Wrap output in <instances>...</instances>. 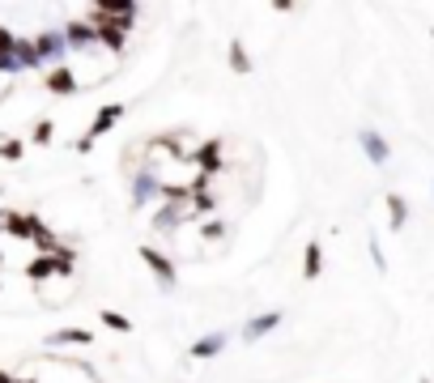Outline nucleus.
I'll use <instances>...</instances> for the list:
<instances>
[{"mask_svg": "<svg viewBox=\"0 0 434 383\" xmlns=\"http://www.w3.org/2000/svg\"><path fill=\"white\" fill-rule=\"evenodd\" d=\"M153 188H158V184H153V170H149V166H141V170H137V188H132V209H141V204L149 200V192H153Z\"/></svg>", "mask_w": 434, "mask_h": 383, "instance_id": "nucleus-18", "label": "nucleus"}, {"mask_svg": "<svg viewBox=\"0 0 434 383\" xmlns=\"http://www.w3.org/2000/svg\"><path fill=\"white\" fill-rule=\"evenodd\" d=\"M0 383H13V375H9V371H0Z\"/></svg>", "mask_w": 434, "mask_h": 383, "instance_id": "nucleus-27", "label": "nucleus"}, {"mask_svg": "<svg viewBox=\"0 0 434 383\" xmlns=\"http://www.w3.org/2000/svg\"><path fill=\"white\" fill-rule=\"evenodd\" d=\"M94 9L102 17H119V21H137V13H141L137 0H94Z\"/></svg>", "mask_w": 434, "mask_h": 383, "instance_id": "nucleus-11", "label": "nucleus"}, {"mask_svg": "<svg viewBox=\"0 0 434 383\" xmlns=\"http://www.w3.org/2000/svg\"><path fill=\"white\" fill-rule=\"evenodd\" d=\"M357 145H362V153L371 158V166H388L392 162V145H388L383 132H375V128H362V132H357Z\"/></svg>", "mask_w": 434, "mask_h": 383, "instance_id": "nucleus-7", "label": "nucleus"}, {"mask_svg": "<svg viewBox=\"0 0 434 383\" xmlns=\"http://www.w3.org/2000/svg\"><path fill=\"white\" fill-rule=\"evenodd\" d=\"M141 260L149 264V273L153 277H158V286H175V260H170V255L166 251H158V247H153V243H141Z\"/></svg>", "mask_w": 434, "mask_h": 383, "instance_id": "nucleus-4", "label": "nucleus"}, {"mask_svg": "<svg viewBox=\"0 0 434 383\" xmlns=\"http://www.w3.org/2000/svg\"><path fill=\"white\" fill-rule=\"evenodd\" d=\"M0 264H5V247H0Z\"/></svg>", "mask_w": 434, "mask_h": 383, "instance_id": "nucleus-28", "label": "nucleus"}, {"mask_svg": "<svg viewBox=\"0 0 434 383\" xmlns=\"http://www.w3.org/2000/svg\"><path fill=\"white\" fill-rule=\"evenodd\" d=\"M39 213H21V209H5L0 213V235H9V239H21V243H30V230H34Z\"/></svg>", "mask_w": 434, "mask_h": 383, "instance_id": "nucleus-6", "label": "nucleus"}, {"mask_svg": "<svg viewBox=\"0 0 434 383\" xmlns=\"http://www.w3.org/2000/svg\"><path fill=\"white\" fill-rule=\"evenodd\" d=\"M217 213V196L213 192H188V217H209Z\"/></svg>", "mask_w": 434, "mask_h": 383, "instance_id": "nucleus-14", "label": "nucleus"}, {"mask_svg": "<svg viewBox=\"0 0 434 383\" xmlns=\"http://www.w3.org/2000/svg\"><path fill=\"white\" fill-rule=\"evenodd\" d=\"M72 268H77V251L68 243H64L60 255H30V260L21 264V273H26L30 286H43L47 277H72Z\"/></svg>", "mask_w": 434, "mask_h": 383, "instance_id": "nucleus-1", "label": "nucleus"}, {"mask_svg": "<svg viewBox=\"0 0 434 383\" xmlns=\"http://www.w3.org/2000/svg\"><path fill=\"white\" fill-rule=\"evenodd\" d=\"M383 200H388V226H392V230H404V222H408V204H404V196H400V192H388Z\"/></svg>", "mask_w": 434, "mask_h": 383, "instance_id": "nucleus-15", "label": "nucleus"}, {"mask_svg": "<svg viewBox=\"0 0 434 383\" xmlns=\"http://www.w3.org/2000/svg\"><path fill=\"white\" fill-rule=\"evenodd\" d=\"M60 35H64V43H68V47H90V43H94V30H90L86 21H68Z\"/></svg>", "mask_w": 434, "mask_h": 383, "instance_id": "nucleus-17", "label": "nucleus"}, {"mask_svg": "<svg viewBox=\"0 0 434 383\" xmlns=\"http://www.w3.org/2000/svg\"><path fill=\"white\" fill-rule=\"evenodd\" d=\"M124 111H128V107H124V102H107V107H102V111H98V115L90 119V128H86V137H81V141H77V153H90V149H94V141H98V137H107V132H111V128H115V124L124 119Z\"/></svg>", "mask_w": 434, "mask_h": 383, "instance_id": "nucleus-3", "label": "nucleus"}, {"mask_svg": "<svg viewBox=\"0 0 434 383\" xmlns=\"http://www.w3.org/2000/svg\"><path fill=\"white\" fill-rule=\"evenodd\" d=\"M30 141H34V145H51V141H56V124H51V119H39L34 132H30Z\"/></svg>", "mask_w": 434, "mask_h": 383, "instance_id": "nucleus-23", "label": "nucleus"}, {"mask_svg": "<svg viewBox=\"0 0 434 383\" xmlns=\"http://www.w3.org/2000/svg\"><path fill=\"white\" fill-rule=\"evenodd\" d=\"M21 153H26V141H21V137L0 141V158H5V162H21Z\"/></svg>", "mask_w": 434, "mask_h": 383, "instance_id": "nucleus-22", "label": "nucleus"}, {"mask_svg": "<svg viewBox=\"0 0 434 383\" xmlns=\"http://www.w3.org/2000/svg\"><path fill=\"white\" fill-rule=\"evenodd\" d=\"M230 68H235V72H251V56H247L243 39H230Z\"/></svg>", "mask_w": 434, "mask_h": 383, "instance_id": "nucleus-20", "label": "nucleus"}, {"mask_svg": "<svg viewBox=\"0 0 434 383\" xmlns=\"http://www.w3.org/2000/svg\"><path fill=\"white\" fill-rule=\"evenodd\" d=\"M200 235H204V239H209V243L226 239V222H204V226H200Z\"/></svg>", "mask_w": 434, "mask_h": 383, "instance_id": "nucleus-24", "label": "nucleus"}, {"mask_svg": "<svg viewBox=\"0 0 434 383\" xmlns=\"http://www.w3.org/2000/svg\"><path fill=\"white\" fill-rule=\"evenodd\" d=\"M51 349H64V345H94V332L90 328H56L47 337Z\"/></svg>", "mask_w": 434, "mask_h": 383, "instance_id": "nucleus-12", "label": "nucleus"}, {"mask_svg": "<svg viewBox=\"0 0 434 383\" xmlns=\"http://www.w3.org/2000/svg\"><path fill=\"white\" fill-rule=\"evenodd\" d=\"M13 60H17V68H21V72H26V68H39L34 43H30V39H17V43H13Z\"/></svg>", "mask_w": 434, "mask_h": 383, "instance_id": "nucleus-19", "label": "nucleus"}, {"mask_svg": "<svg viewBox=\"0 0 434 383\" xmlns=\"http://www.w3.org/2000/svg\"><path fill=\"white\" fill-rule=\"evenodd\" d=\"M221 149H226V141H221V137H213V141H204V145L192 153V162L200 166V175H209V179H213V175H221V170H226Z\"/></svg>", "mask_w": 434, "mask_h": 383, "instance_id": "nucleus-8", "label": "nucleus"}, {"mask_svg": "<svg viewBox=\"0 0 434 383\" xmlns=\"http://www.w3.org/2000/svg\"><path fill=\"white\" fill-rule=\"evenodd\" d=\"M0 294H5V277H0Z\"/></svg>", "mask_w": 434, "mask_h": 383, "instance_id": "nucleus-29", "label": "nucleus"}, {"mask_svg": "<svg viewBox=\"0 0 434 383\" xmlns=\"http://www.w3.org/2000/svg\"><path fill=\"white\" fill-rule=\"evenodd\" d=\"M43 86H47V94L68 98V94H77V77H72V68H68V64H51V68H47V77H43Z\"/></svg>", "mask_w": 434, "mask_h": 383, "instance_id": "nucleus-9", "label": "nucleus"}, {"mask_svg": "<svg viewBox=\"0 0 434 383\" xmlns=\"http://www.w3.org/2000/svg\"><path fill=\"white\" fill-rule=\"evenodd\" d=\"M30 43H34L39 64H64L68 43H64V35H60V30H43V35H39V39H30Z\"/></svg>", "mask_w": 434, "mask_h": 383, "instance_id": "nucleus-5", "label": "nucleus"}, {"mask_svg": "<svg viewBox=\"0 0 434 383\" xmlns=\"http://www.w3.org/2000/svg\"><path fill=\"white\" fill-rule=\"evenodd\" d=\"M371 260H375V268H379V273H388V255H383L379 239H371Z\"/></svg>", "mask_w": 434, "mask_h": 383, "instance_id": "nucleus-26", "label": "nucleus"}, {"mask_svg": "<svg viewBox=\"0 0 434 383\" xmlns=\"http://www.w3.org/2000/svg\"><path fill=\"white\" fill-rule=\"evenodd\" d=\"M13 43H17V35L9 26H0V56H13Z\"/></svg>", "mask_w": 434, "mask_h": 383, "instance_id": "nucleus-25", "label": "nucleus"}, {"mask_svg": "<svg viewBox=\"0 0 434 383\" xmlns=\"http://www.w3.org/2000/svg\"><path fill=\"white\" fill-rule=\"evenodd\" d=\"M430 39H434V30H430Z\"/></svg>", "mask_w": 434, "mask_h": 383, "instance_id": "nucleus-30", "label": "nucleus"}, {"mask_svg": "<svg viewBox=\"0 0 434 383\" xmlns=\"http://www.w3.org/2000/svg\"><path fill=\"white\" fill-rule=\"evenodd\" d=\"M226 341H230L226 332H209L204 341H196V345H192V357H217V353L226 349Z\"/></svg>", "mask_w": 434, "mask_h": 383, "instance_id": "nucleus-16", "label": "nucleus"}, {"mask_svg": "<svg viewBox=\"0 0 434 383\" xmlns=\"http://www.w3.org/2000/svg\"><path fill=\"white\" fill-rule=\"evenodd\" d=\"M98 320L107 324L111 332H132V320H128V315H119V311H107V306H102V311H98Z\"/></svg>", "mask_w": 434, "mask_h": 383, "instance_id": "nucleus-21", "label": "nucleus"}, {"mask_svg": "<svg viewBox=\"0 0 434 383\" xmlns=\"http://www.w3.org/2000/svg\"><path fill=\"white\" fill-rule=\"evenodd\" d=\"M319 273H324V247H319V239H311V243L302 247V277L315 281Z\"/></svg>", "mask_w": 434, "mask_h": 383, "instance_id": "nucleus-13", "label": "nucleus"}, {"mask_svg": "<svg viewBox=\"0 0 434 383\" xmlns=\"http://www.w3.org/2000/svg\"><path fill=\"white\" fill-rule=\"evenodd\" d=\"M86 26H90V30H94V43H102V47H107V51H115V56H119V51L128 47V30H132V21H119V17H102L94 5L86 9Z\"/></svg>", "mask_w": 434, "mask_h": 383, "instance_id": "nucleus-2", "label": "nucleus"}, {"mask_svg": "<svg viewBox=\"0 0 434 383\" xmlns=\"http://www.w3.org/2000/svg\"><path fill=\"white\" fill-rule=\"evenodd\" d=\"M281 324V311H260V315H251L247 324H243V341L247 345H255L260 337H268V332Z\"/></svg>", "mask_w": 434, "mask_h": 383, "instance_id": "nucleus-10", "label": "nucleus"}]
</instances>
